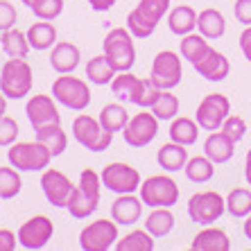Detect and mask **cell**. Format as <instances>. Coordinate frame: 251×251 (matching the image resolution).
Masks as SVG:
<instances>
[{
  "instance_id": "cell-23",
  "label": "cell",
  "mask_w": 251,
  "mask_h": 251,
  "mask_svg": "<svg viewBox=\"0 0 251 251\" xmlns=\"http://www.w3.org/2000/svg\"><path fill=\"white\" fill-rule=\"evenodd\" d=\"M195 251H228L231 249V240H228L226 231L215 226H206L204 231H199L193 240Z\"/></svg>"
},
{
  "instance_id": "cell-52",
  "label": "cell",
  "mask_w": 251,
  "mask_h": 251,
  "mask_svg": "<svg viewBox=\"0 0 251 251\" xmlns=\"http://www.w3.org/2000/svg\"><path fill=\"white\" fill-rule=\"evenodd\" d=\"M21 2H25V5H29V2H32V0H21Z\"/></svg>"
},
{
  "instance_id": "cell-13",
  "label": "cell",
  "mask_w": 251,
  "mask_h": 251,
  "mask_svg": "<svg viewBox=\"0 0 251 251\" xmlns=\"http://www.w3.org/2000/svg\"><path fill=\"white\" fill-rule=\"evenodd\" d=\"M102 186L106 190H111L116 195H125V193H136L140 188V175L138 170L131 168L129 163H109L102 170Z\"/></svg>"
},
{
  "instance_id": "cell-5",
  "label": "cell",
  "mask_w": 251,
  "mask_h": 251,
  "mask_svg": "<svg viewBox=\"0 0 251 251\" xmlns=\"http://www.w3.org/2000/svg\"><path fill=\"white\" fill-rule=\"evenodd\" d=\"M52 154L46 145H41L39 140L34 143H14L9 145L7 152V161L9 165L18 170V172H43L52 161Z\"/></svg>"
},
{
  "instance_id": "cell-41",
  "label": "cell",
  "mask_w": 251,
  "mask_h": 251,
  "mask_svg": "<svg viewBox=\"0 0 251 251\" xmlns=\"http://www.w3.org/2000/svg\"><path fill=\"white\" fill-rule=\"evenodd\" d=\"M136 7H138L150 21H154V23L158 25V21L170 12V0H140Z\"/></svg>"
},
{
  "instance_id": "cell-17",
  "label": "cell",
  "mask_w": 251,
  "mask_h": 251,
  "mask_svg": "<svg viewBox=\"0 0 251 251\" xmlns=\"http://www.w3.org/2000/svg\"><path fill=\"white\" fill-rule=\"evenodd\" d=\"M25 116L34 129H41L46 125L61 123V113L57 109V100L50 95H32L25 104Z\"/></svg>"
},
{
  "instance_id": "cell-22",
  "label": "cell",
  "mask_w": 251,
  "mask_h": 251,
  "mask_svg": "<svg viewBox=\"0 0 251 251\" xmlns=\"http://www.w3.org/2000/svg\"><path fill=\"white\" fill-rule=\"evenodd\" d=\"M197 29L199 34L206 36L208 41H215V39H222L224 32H226V21H224V14L220 9H201L197 14Z\"/></svg>"
},
{
  "instance_id": "cell-28",
  "label": "cell",
  "mask_w": 251,
  "mask_h": 251,
  "mask_svg": "<svg viewBox=\"0 0 251 251\" xmlns=\"http://www.w3.org/2000/svg\"><path fill=\"white\" fill-rule=\"evenodd\" d=\"M34 131H36V140H39L41 145H46L48 150H50V154H52V156L64 154L66 145H68V136H66V131L61 129V123L46 125V127L34 129Z\"/></svg>"
},
{
  "instance_id": "cell-20",
  "label": "cell",
  "mask_w": 251,
  "mask_h": 251,
  "mask_svg": "<svg viewBox=\"0 0 251 251\" xmlns=\"http://www.w3.org/2000/svg\"><path fill=\"white\" fill-rule=\"evenodd\" d=\"M79 59H82V52L75 43L57 41L52 46V52H50V66L59 75H66V73H75L79 66Z\"/></svg>"
},
{
  "instance_id": "cell-46",
  "label": "cell",
  "mask_w": 251,
  "mask_h": 251,
  "mask_svg": "<svg viewBox=\"0 0 251 251\" xmlns=\"http://www.w3.org/2000/svg\"><path fill=\"white\" fill-rule=\"evenodd\" d=\"M16 233L9 228H0V251H14L16 249Z\"/></svg>"
},
{
  "instance_id": "cell-45",
  "label": "cell",
  "mask_w": 251,
  "mask_h": 251,
  "mask_svg": "<svg viewBox=\"0 0 251 251\" xmlns=\"http://www.w3.org/2000/svg\"><path fill=\"white\" fill-rule=\"evenodd\" d=\"M233 14L238 18V23L251 25V0H235V7H233Z\"/></svg>"
},
{
  "instance_id": "cell-36",
  "label": "cell",
  "mask_w": 251,
  "mask_h": 251,
  "mask_svg": "<svg viewBox=\"0 0 251 251\" xmlns=\"http://www.w3.org/2000/svg\"><path fill=\"white\" fill-rule=\"evenodd\" d=\"M150 111L158 118V120H172L179 113V98L172 95L165 88H158V95L154 100V104L150 106Z\"/></svg>"
},
{
  "instance_id": "cell-2",
  "label": "cell",
  "mask_w": 251,
  "mask_h": 251,
  "mask_svg": "<svg viewBox=\"0 0 251 251\" xmlns=\"http://www.w3.org/2000/svg\"><path fill=\"white\" fill-rule=\"evenodd\" d=\"M111 86V93L116 95L118 100L123 102H129V104H136L140 109H150L154 104V100L158 95V88L152 84V79H140V77L131 75L129 70L125 73H116L113 82L109 84Z\"/></svg>"
},
{
  "instance_id": "cell-50",
  "label": "cell",
  "mask_w": 251,
  "mask_h": 251,
  "mask_svg": "<svg viewBox=\"0 0 251 251\" xmlns=\"http://www.w3.org/2000/svg\"><path fill=\"white\" fill-rule=\"evenodd\" d=\"M7 113V95L0 91V118Z\"/></svg>"
},
{
  "instance_id": "cell-30",
  "label": "cell",
  "mask_w": 251,
  "mask_h": 251,
  "mask_svg": "<svg viewBox=\"0 0 251 251\" xmlns=\"http://www.w3.org/2000/svg\"><path fill=\"white\" fill-rule=\"evenodd\" d=\"M86 77H88V82H91V84L106 86V84L113 82L116 70H113V66L106 61L104 54H98V57L88 59V64H86Z\"/></svg>"
},
{
  "instance_id": "cell-53",
  "label": "cell",
  "mask_w": 251,
  "mask_h": 251,
  "mask_svg": "<svg viewBox=\"0 0 251 251\" xmlns=\"http://www.w3.org/2000/svg\"><path fill=\"white\" fill-rule=\"evenodd\" d=\"M0 201H2V199H0Z\"/></svg>"
},
{
  "instance_id": "cell-37",
  "label": "cell",
  "mask_w": 251,
  "mask_h": 251,
  "mask_svg": "<svg viewBox=\"0 0 251 251\" xmlns=\"http://www.w3.org/2000/svg\"><path fill=\"white\" fill-rule=\"evenodd\" d=\"M226 213L231 217H247L251 213V190L233 188L226 197Z\"/></svg>"
},
{
  "instance_id": "cell-42",
  "label": "cell",
  "mask_w": 251,
  "mask_h": 251,
  "mask_svg": "<svg viewBox=\"0 0 251 251\" xmlns=\"http://www.w3.org/2000/svg\"><path fill=\"white\" fill-rule=\"evenodd\" d=\"M220 129H222L224 134L233 140V143H238V140H242L245 138V134H247V123H245V118L231 116V113H228V118L224 120V125Z\"/></svg>"
},
{
  "instance_id": "cell-39",
  "label": "cell",
  "mask_w": 251,
  "mask_h": 251,
  "mask_svg": "<svg viewBox=\"0 0 251 251\" xmlns=\"http://www.w3.org/2000/svg\"><path fill=\"white\" fill-rule=\"evenodd\" d=\"M23 188V181H21V175L14 165H2L0 168V199H14Z\"/></svg>"
},
{
  "instance_id": "cell-29",
  "label": "cell",
  "mask_w": 251,
  "mask_h": 251,
  "mask_svg": "<svg viewBox=\"0 0 251 251\" xmlns=\"http://www.w3.org/2000/svg\"><path fill=\"white\" fill-rule=\"evenodd\" d=\"M199 125L195 123L193 118H176V120H172V125H170V140L172 143H179V145H195L197 143V136H199Z\"/></svg>"
},
{
  "instance_id": "cell-33",
  "label": "cell",
  "mask_w": 251,
  "mask_h": 251,
  "mask_svg": "<svg viewBox=\"0 0 251 251\" xmlns=\"http://www.w3.org/2000/svg\"><path fill=\"white\" fill-rule=\"evenodd\" d=\"M183 172H186V176L193 183H206L215 175V163H213L206 154L204 156H193V158H188Z\"/></svg>"
},
{
  "instance_id": "cell-35",
  "label": "cell",
  "mask_w": 251,
  "mask_h": 251,
  "mask_svg": "<svg viewBox=\"0 0 251 251\" xmlns=\"http://www.w3.org/2000/svg\"><path fill=\"white\" fill-rule=\"evenodd\" d=\"M154 235L147 228H136L131 233H127L123 240L116 242L118 251H152L154 249Z\"/></svg>"
},
{
  "instance_id": "cell-24",
  "label": "cell",
  "mask_w": 251,
  "mask_h": 251,
  "mask_svg": "<svg viewBox=\"0 0 251 251\" xmlns=\"http://www.w3.org/2000/svg\"><path fill=\"white\" fill-rule=\"evenodd\" d=\"M156 161L165 172H179L188 163V150H186V145H179V143L170 140V143L161 145V150L156 154Z\"/></svg>"
},
{
  "instance_id": "cell-3",
  "label": "cell",
  "mask_w": 251,
  "mask_h": 251,
  "mask_svg": "<svg viewBox=\"0 0 251 251\" xmlns=\"http://www.w3.org/2000/svg\"><path fill=\"white\" fill-rule=\"evenodd\" d=\"M104 57L106 61L113 66L116 73H125L131 70L136 64V48H134V36L127 27H113L106 32L104 36Z\"/></svg>"
},
{
  "instance_id": "cell-19",
  "label": "cell",
  "mask_w": 251,
  "mask_h": 251,
  "mask_svg": "<svg viewBox=\"0 0 251 251\" xmlns=\"http://www.w3.org/2000/svg\"><path fill=\"white\" fill-rule=\"evenodd\" d=\"M193 66L199 75L204 77V79H208V82H222L224 77H228V73H231L228 59L222 52L213 50V48H208V52L199 59V61H195Z\"/></svg>"
},
{
  "instance_id": "cell-38",
  "label": "cell",
  "mask_w": 251,
  "mask_h": 251,
  "mask_svg": "<svg viewBox=\"0 0 251 251\" xmlns=\"http://www.w3.org/2000/svg\"><path fill=\"white\" fill-rule=\"evenodd\" d=\"M127 29L131 32L134 39H150L154 34V29H156V23L150 21L138 7H134L127 16Z\"/></svg>"
},
{
  "instance_id": "cell-14",
  "label": "cell",
  "mask_w": 251,
  "mask_h": 251,
  "mask_svg": "<svg viewBox=\"0 0 251 251\" xmlns=\"http://www.w3.org/2000/svg\"><path fill=\"white\" fill-rule=\"evenodd\" d=\"M158 134V118L152 111H140L134 118H129L125 125L123 136L129 147H147Z\"/></svg>"
},
{
  "instance_id": "cell-15",
  "label": "cell",
  "mask_w": 251,
  "mask_h": 251,
  "mask_svg": "<svg viewBox=\"0 0 251 251\" xmlns=\"http://www.w3.org/2000/svg\"><path fill=\"white\" fill-rule=\"evenodd\" d=\"M52 233H54L52 220L46 215H34V217H29L27 222L21 224L16 238H18V245L23 247V249L36 251V249H43L52 240Z\"/></svg>"
},
{
  "instance_id": "cell-49",
  "label": "cell",
  "mask_w": 251,
  "mask_h": 251,
  "mask_svg": "<svg viewBox=\"0 0 251 251\" xmlns=\"http://www.w3.org/2000/svg\"><path fill=\"white\" fill-rule=\"evenodd\" d=\"M245 179H247V183L251 186V150L247 152V156H245Z\"/></svg>"
},
{
  "instance_id": "cell-47",
  "label": "cell",
  "mask_w": 251,
  "mask_h": 251,
  "mask_svg": "<svg viewBox=\"0 0 251 251\" xmlns=\"http://www.w3.org/2000/svg\"><path fill=\"white\" fill-rule=\"evenodd\" d=\"M240 50H242L245 59L251 64V25H247L245 32L240 34Z\"/></svg>"
},
{
  "instance_id": "cell-51",
  "label": "cell",
  "mask_w": 251,
  "mask_h": 251,
  "mask_svg": "<svg viewBox=\"0 0 251 251\" xmlns=\"http://www.w3.org/2000/svg\"><path fill=\"white\" fill-rule=\"evenodd\" d=\"M242 231H245L247 240H251V213L247 215V222H245V226H242Z\"/></svg>"
},
{
  "instance_id": "cell-26",
  "label": "cell",
  "mask_w": 251,
  "mask_h": 251,
  "mask_svg": "<svg viewBox=\"0 0 251 251\" xmlns=\"http://www.w3.org/2000/svg\"><path fill=\"white\" fill-rule=\"evenodd\" d=\"M0 46H2L7 57H12V59H25L29 52L27 34L21 32L16 25L5 29V32H0Z\"/></svg>"
},
{
  "instance_id": "cell-43",
  "label": "cell",
  "mask_w": 251,
  "mask_h": 251,
  "mask_svg": "<svg viewBox=\"0 0 251 251\" xmlns=\"http://www.w3.org/2000/svg\"><path fill=\"white\" fill-rule=\"evenodd\" d=\"M18 123L14 120V118L9 116H2L0 118V147H9L16 143L18 138Z\"/></svg>"
},
{
  "instance_id": "cell-1",
  "label": "cell",
  "mask_w": 251,
  "mask_h": 251,
  "mask_svg": "<svg viewBox=\"0 0 251 251\" xmlns=\"http://www.w3.org/2000/svg\"><path fill=\"white\" fill-rule=\"evenodd\" d=\"M100 188H102V179L95 170L86 168L79 175V181L73 188L70 199L66 208L75 220H86L88 215H93L100 204Z\"/></svg>"
},
{
  "instance_id": "cell-25",
  "label": "cell",
  "mask_w": 251,
  "mask_h": 251,
  "mask_svg": "<svg viewBox=\"0 0 251 251\" xmlns=\"http://www.w3.org/2000/svg\"><path fill=\"white\" fill-rule=\"evenodd\" d=\"M168 25H170V32L176 36L190 34L197 27V12L190 5H176L168 14Z\"/></svg>"
},
{
  "instance_id": "cell-34",
  "label": "cell",
  "mask_w": 251,
  "mask_h": 251,
  "mask_svg": "<svg viewBox=\"0 0 251 251\" xmlns=\"http://www.w3.org/2000/svg\"><path fill=\"white\" fill-rule=\"evenodd\" d=\"M208 39L201 34H195V32H190V34L181 36V43H179V52H181V57L186 59V61H190V64H195V61H199V59L204 57L206 52H208Z\"/></svg>"
},
{
  "instance_id": "cell-9",
  "label": "cell",
  "mask_w": 251,
  "mask_h": 251,
  "mask_svg": "<svg viewBox=\"0 0 251 251\" xmlns=\"http://www.w3.org/2000/svg\"><path fill=\"white\" fill-rule=\"evenodd\" d=\"M224 210H226V199L215 190H204L188 199V217L201 226L215 224L224 215Z\"/></svg>"
},
{
  "instance_id": "cell-10",
  "label": "cell",
  "mask_w": 251,
  "mask_h": 251,
  "mask_svg": "<svg viewBox=\"0 0 251 251\" xmlns=\"http://www.w3.org/2000/svg\"><path fill=\"white\" fill-rule=\"evenodd\" d=\"M183 77V66L179 54L172 52V50H163L158 52L152 61V73H150V79L156 88H165V91H172L175 86H179Z\"/></svg>"
},
{
  "instance_id": "cell-32",
  "label": "cell",
  "mask_w": 251,
  "mask_h": 251,
  "mask_svg": "<svg viewBox=\"0 0 251 251\" xmlns=\"http://www.w3.org/2000/svg\"><path fill=\"white\" fill-rule=\"evenodd\" d=\"M145 228L154 238H165L175 228V215L170 208H152V213L145 220Z\"/></svg>"
},
{
  "instance_id": "cell-4",
  "label": "cell",
  "mask_w": 251,
  "mask_h": 251,
  "mask_svg": "<svg viewBox=\"0 0 251 251\" xmlns=\"http://www.w3.org/2000/svg\"><path fill=\"white\" fill-rule=\"evenodd\" d=\"M32 66L25 59H7L0 68V91L7 95V100H21L32 91Z\"/></svg>"
},
{
  "instance_id": "cell-31",
  "label": "cell",
  "mask_w": 251,
  "mask_h": 251,
  "mask_svg": "<svg viewBox=\"0 0 251 251\" xmlns=\"http://www.w3.org/2000/svg\"><path fill=\"white\" fill-rule=\"evenodd\" d=\"M100 125L106 129V131H111V134H116V131H123L125 125L129 123V113L127 109H125L123 104H104L102 106V111H100Z\"/></svg>"
},
{
  "instance_id": "cell-8",
  "label": "cell",
  "mask_w": 251,
  "mask_h": 251,
  "mask_svg": "<svg viewBox=\"0 0 251 251\" xmlns=\"http://www.w3.org/2000/svg\"><path fill=\"white\" fill-rule=\"evenodd\" d=\"M73 138L88 152H104L111 145L113 134L100 125L98 118H91L88 113H79L73 120Z\"/></svg>"
},
{
  "instance_id": "cell-6",
  "label": "cell",
  "mask_w": 251,
  "mask_h": 251,
  "mask_svg": "<svg viewBox=\"0 0 251 251\" xmlns=\"http://www.w3.org/2000/svg\"><path fill=\"white\" fill-rule=\"evenodd\" d=\"M138 197L150 208H172L179 201V186L172 176L154 175L140 183Z\"/></svg>"
},
{
  "instance_id": "cell-11",
  "label": "cell",
  "mask_w": 251,
  "mask_h": 251,
  "mask_svg": "<svg viewBox=\"0 0 251 251\" xmlns=\"http://www.w3.org/2000/svg\"><path fill=\"white\" fill-rule=\"evenodd\" d=\"M118 242V224L113 220H95L79 233V247L84 251H109Z\"/></svg>"
},
{
  "instance_id": "cell-27",
  "label": "cell",
  "mask_w": 251,
  "mask_h": 251,
  "mask_svg": "<svg viewBox=\"0 0 251 251\" xmlns=\"http://www.w3.org/2000/svg\"><path fill=\"white\" fill-rule=\"evenodd\" d=\"M27 34L29 48L34 50H50L57 43V27L52 25V21H39V23L29 25Z\"/></svg>"
},
{
  "instance_id": "cell-18",
  "label": "cell",
  "mask_w": 251,
  "mask_h": 251,
  "mask_svg": "<svg viewBox=\"0 0 251 251\" xmlns=\"http://www.w3.org/2000/svg\"><path fill=\"white\" fill-rule=\"evenodd\" d=\"M143 199L136 197L134 193H125L118 195L111 204V220L120 226H131L140 220L143 215Z\"/></svg>"
},
{
  "instance_id": "cell-21",
  "label": "cell",
  "mask_w": 251,
  "mask_h": 251,
  "mask_svg": "<svg viewBox=\"0 0 251 251\" xmlns=\"http://www.w3.org/2000/svg\"><path fill=\"white\" fill-rule=\"evenodd\" d=\"M233 152H235V143L224 134L222 129H217V131H210L208 138L204 143V154L213 161L215 165H222L226 161L233 158Z\"/></svg>"
},
{
  "instance_id": "cell-7",
  "label": "cell",
  "mask_w": 251,
  "mask_h": 251,
  "mask_svg": "<svg viewBox=\"0 0 251 251\" xmlns=\"http://www.w3.org/2000/svg\"><path fill=\"white\" fill-rule=\"evenodd\" d=\"M91 95L93 93L88 88V82L79 79V77H73V73L59 75L52 82V98L59 104H64L66 109H73V111H84L91 104Z\"/></svg>"
},
{
  "instance_id": "cell-12",
  "label": "cell",
  "mask_w": 251,
  "mask_h": 251,
  "mask_svg": "<svg viewBox=\"0 0 251 251\" xmlns=\"http://www.w3.org/2000/svg\"><path fill=\"white\" fill-rule=\"evenodd\" d=\"M231 113V102L222 93L204 95V100L197 106V125L204 131H217L224 125V120Z\"/></svg>"
},
{
  "instance_id": "cell-44",
  "label": "cell",
  "mask_w": 251,
  "mask_h": 251,
  "mask_svg": "<svg viewBox=\"0 0 251 251\" xmlns=\"http://www.w3.org/2000/svg\"><path fill=\"white\" fill-rule=\"evenodd\" d=\"M16 18H18L16 7H14L9 0H0V32L14 27V25H16Z\"/></svg>"
},
{
  "instance_id": "cell-48",
  "label": "cell",
  "mask_w": 251,
  "mask_h": 251,
  "mask_svg": "<svg viewBox=\"0 0 251 251\" xmlns=\"http://www.w3.org/2000/svg\"><path fill=\"white\" fill-rule=\"evenodd\" d=\"M88 5L93 12H109L116 5V0H88Z\"/></svg>"
},
{
  "instance_id": "cell-40",
  "label": "cell",
  "mask_w": 251,
  "mask_h": 251,
  "mask_svg": "<svg viewBox=\"0 0 251 251\" xmlns=\"http://www.w3.org/2000/svg\"><path fill=\"white\" fill-rule=\"evenodd\" d=\"M27 7L39 21H54L64 12V0H32Z\"/></svg>"
},
{
  "instance_id": "cell-16",
  "label": "cell",
  "mask_w": 251,
  "mask_h": 251,
  "mask_svg": "<svg viewBox=\"0 0 251 251\" xmlns=\"http://www.w3.org/2000/svg\"><path fill=\"white\" fill-rule=\"evenodd\" d=\"M73 188H75V183L70 181L61 170H54V168L43 170L41 190H43V195H46V199H48V204L50 206H54V208H66Z\"/></svg>"
}]
</instances>
